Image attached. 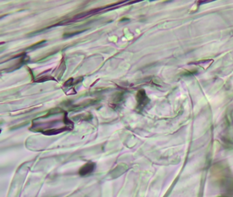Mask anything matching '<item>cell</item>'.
Masks as SVG:
<instances>
[{
  "label": "cell",
  "instance_id": "cell-2",
  "mask_svg": "<svg viewBox=\"0 0 233 197\" xmlns=\"http://www.w3.org/2000/svg\"><path fill=\"white\" fill-rule=\"evenodd\" d=\"M136 97H137V107L138 108L142 109L148 103V98L147 97L146 92H145V91L143 90H139Z\"/></svg>",
  "mask_w": 233,
  "mask_h": 197
},
{
  "label": "cell",
  "instance_id": "cell-1",
  "mask_svg": "<svg viewBox=\"0 0 233 197\" xmlns=\"http://www.w3.org/2000/svg\"><path fill=\"white\" fill-rule=\"evenodd\" d=\"M96 168V164L93 162H88L85 163L83 166L81 167L79 170V174L82 176L90 175Z\"/></svg>",
  "mask_w": 233,
  "mask_h": 197
}]
</instances>
